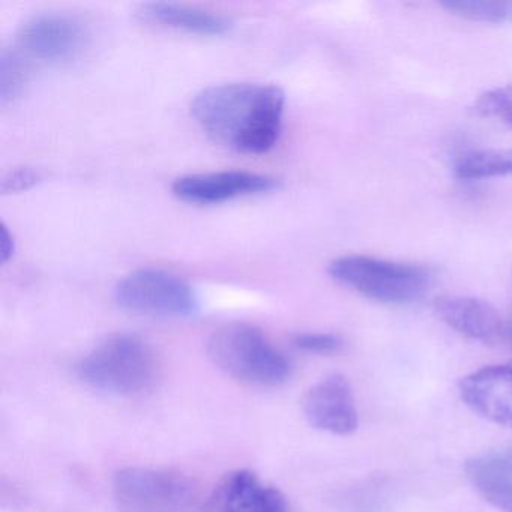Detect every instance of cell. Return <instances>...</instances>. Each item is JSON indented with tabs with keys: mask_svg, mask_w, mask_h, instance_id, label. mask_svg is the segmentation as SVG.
I'll return each instance as SVG.
<instances>
[{
	"mask_svg": "<svg viewBox=\"0 0 512 512\" xmlns=\"http://www.w3.org/2000/svg\"><path fill=\"white\" fill-rule=\"evenodd\" d=\"M286 97L277 86L224 83L203 89L191 115L214 142L241 154L271 151L283 130Z\"/></svg>",
	"mask_w": 512,
	"mask_h": 512,
	"instance_id": "cell-1",
	"label": "cell"
},
{
	"mask_svg": "<svg viewBox=\"0 0 512 512\" xmlns=\"http://www.w3.org/2000/svg\"><path fill=\"white\" fill-rule=\"evenodd\" d=\"M77 376L98 391L134 397L154 388L160 362L154 347L139 335L115 334L79 362Z\"/></svg>",
	"mask_w": 512,
	"mask_h": 512,
	"instance_id": "cell-2",
	"label": "cell"
},
{
	"mask_svg": "<svg viewBox=\"0 0 512 512\" xmlns=\"http://www.w3.org/2000/svg\"><path fill=\"white\" fill-rule=\"evenodd\" d=\"M209 359L227 376L247 385H283L290 377V361L256 326L227 323L208 340Z\"/></svg>",
	"mask_w": 512,
	"mask_h": 512,
	"instance_id": "cell-3",
	"label": "cell"
},
{
	"mask_svg": "<svg viewBox=\"0 0 512 512\" xmlns=\"http://www.w3.org/2000/svg\"><path fill=\"white\" fill-rule=\"evenodd\" d=\"M332 280L353 292L389 305L418 301L431 284L428 269L412 263L392 262L377 257L350 254L332 260L328 268Z\"/></svg>",
	"mask_w": 512,
	"mask_h": 512,
	"instance_id": "cell-4",
	"label": "cell"
},
{
	"mask_svg": "<svg viewBox=\"0 0 512 512\" xmlns=\"http://www.w3.org/2000/svg\"><path fill=\"white\" fill-rule=\"evenodd\" d=\"M115 301L122 310L148 317L187 319L200 310L196 290L184 278L163 269L142 268L118 281Z\"/></svg>",
	"mask_w": 512,
	"mask_h": 512,
	"instance_id": "cell-5",
	"label": "cell"
},
{
	"mask_svg": "<svg viewBox=\"0 0 512 512\" xmlns=\"http://www.w3.org/2000/svg\"><path fill=\"white\" fill-rule=\"evenodd\" d=\"M113 487L128 512H185L196 499L190 479L170 470L127 467L116 473Z\"/></svg>",
	"mask_w": 512,
	"mask_h": 512,
	"instance_id": "cell-6",
	"label": "cell"
},
{
	"mask_svg": "<svg viewBox=\"0 0 512 512\" xmlns=\"http://www.w3.org/2000/svg\"><path fill=\"white\" fill-rule=\"evenodd\" d=\"M82 20L64 13H41L20 26L16 50L26 62L61 65L82 55L88 44Z\"/></svg>",
	"mask_w": 512,
	"mask_h": 512,
	"instance_id": "cell-7",
	"label": "cell"
},
{
	"mask_svg": "<svg viewBox=\"0 0 512 512\" xmlns=\"http://www.w3.org/2000/svg\"><path fill=\"white\" fill-rule=\"evenodd\" d=\"M280 187L274 176L247 170H220L181 176L172 185L173 194L193 205H218L239 197L269 193Z\"/></svg>",
	"mask_w": 512,
	"mask_h": 512,
	"instance_id": "cell-8",
	"label": "cell"
},
{
	"mask_svg": "<svg viewBox=\"0 0 512 512\" xmlns=\"http://www.w3.org/2000/svg\"><path fill=\"white\" fill-rule=\"evenodd\" d=\"M311 427L335 436H350L358 428V410L346 377L332 374L308 389L302 401Z\"/></svg>",
	"mask_w": 512,
	"mask_h": 512,
	"instance_id": "cell-9",
	"label": "cell"
},
{
	"mask_svg": "<svg viewBox=\"0 0 512 512\" xmlns=\"http://www.w3.org/2000/svg\"><path fill=\"white\" fill-rule=\"evenodd\" d=\"M202 512H289L286 496L251 470L227 473L212 490Z\"/></svg>",
	"mask_w": 512,
	"mask_h": 512,
	"instance_id": "cell-10",
	"label": "cell"
},
{
	"mask_svg": "<svg viewBox=\"0 0 512 512\" xmlns=\"http://www.w3.org/2000/svg\"><path fill=\"white\" fill-rule=\"evenodd\" d=\"M460 394L482 418L512 428V364L490 365L469 374L461 380Z\"/></svg>",
	"mask_w": 512,
	"mask_h": 512,
	"instance_id": "cell-11",
	"label": "cell"
},
{
	"mask_svg": "<svg viewBox=\"0 0 512 512\" xmlns=\"http://www.w3.org/2000/svg\"><path fill=\"white\" fill-rule=\"evenodd\" d=\"M434 311L449 328L482 343H496L508 334L499 313L488 302L470 296H443Z\"/></svg>",
	"mask_w": 512,
	"mask_h": 512,
	"instance_id": "cell-12",
	"label": "cell"
},
{
	"mask_svg": "<svg viewBox=\"0 0 512 512\" xmlns=\"http://www.w3.org/2000/svg\"><path fill=\"white\" fill-rule=\"evenodd\" d=\"M466 473L490 505L502 512H512V451H494L470 458Z\"/></svg>",
	"mask_w": 512,
	"mask_h": 512,
	"instance_id": "cell-13",
	"label": "cell"
},
{
	"mask_svg": "<svg viewBox=\"0 0 512 512\" xmlns=\"http://www.w3.org/2000/svg\"><path fill=\"white\" fill-rule=\"evenodd\" d=\"M143 16L152 22L169 28L179 29L188 34L223 35L232 31L233 20L223 14L212 13L191 5L173 2H151L142 8Z\"/></svg>",
	"mask_w": 512,
	"mask_h": 512,
	"instance_id": "cell-14",
	"label": "cell"
},
{
	"mask_svg": "<svg viewBox=\"0 0 512 512\" xmlns=\"http://www.w3.org/2000/svg\"><path fill=\"white\" fill-rule=\"evenodd\" d=\"M454 173L461 181L512 176V149H476L460 155Z\"/></svg>",
	"mask_w": 512,
	"mask_h": 512,
	"instance_id": "cell-15",
	"label": "cell"
},
{
	"mask_svg": "<svg viewBox=\"0 0 512 512\" xmlns=\"http://www.w3.org/2000/svg\"><path fill=\"white\" fill-rule=\"evenodd\" d=\"M442 7L448 13L470 22L506 23L512 20V2L485 0H446Z\"/></svg>",
	"mask_w": 512,
	"mask_h": 512,
	"instance_id": "cell-16",
	"label": "cell"
},
{
	"mask_svg": "<svg viewBox=\"0 0 512 512\" xmlns=\"http://www.w3.org/2000/svg\"><path fill=\"white\" fill-rule=\"evenodd\" d=\"M28 65V62L14 49L5 50L2 53V65H0V98H2V103L7 104L22 91Z\"/></svg>",
	"mask_w": 512,
	"mask_h": 512,
	"instance_id": "cell-17",
	"label": "cell"
},
{
	"mask_svg": "<svg viewBox=\"0 0 512 512\" xmlns=\"http://www.w3.org/2000/svg\"><path fill=\"white\" fill-rule=\"evenodd\" d=\"M479 115L496 118L512 128V85L485 91L475 103Z\"/></svg>",
	"mask_w": 512,
	"mask_h": 512,
	"instance_id": "cell-18",
	"label": "cell"
},
{
	"mask_svg": "<svg viewBox=\"0 0 512 512\" xmlns=\"http://www.w3.org/2000/svg\"><path fill=\"white\" fill-rule=\"evenodd\" d=\"M293 343L298 349L317 355H332L343 349V340L328 332H302L293 337Z\"/></svg>",
	"mask_w": 512,
	"mask_h": 512,
	"instance_id": "cell-19",
	"label": "cell"
},
{
	"mask_svg": "<svg viewBox=\"0 0 512 512\" xmlns=\"http://www.w3.org/2000/svg\"><path fill=\"white\" fill-rule=\"evenodd\" d=\"M43 179V173L35 170L34 167H20V169L11 170L4 179H2V193H19V191L28 190L34 187Z\"/></svg>",
	"mask_w": 512,
	"mask_h": 512,
	"instance_id": "cell-20",
	"label": "cell"
},
{
	"mask_svg": "<svg viewBox=\"0 0 512 512\" xmlns=\"http://www.w3.org/2000/svg\"><path fill=\"white\" fill-rule=\"evenodd\" d=\"M0 251H2V262L4 263H7L16 251V241H14L13 233L10 232L5 223L0 226Z\"/></svg>",
	"mask_w": 512,
	"mask_h": 512,
	"instance_id": "cell-21",
	"label": "cell"
},
{
	"mask_svg": "<svg viewBox=\"0 0 512 512\" xmlns=\"http://www.w3.org/2000/svg\"><path fill=\"white\" fill-rule=\"evenodd\" d=\"M508 334H509V337H511V340H512V328L509 329Z\"/></svg>",
	"mask_w": 512,
	"mask_h": 512,
	"instance_id": "cell-22",
	"label": "cell"
}]
</instances>
